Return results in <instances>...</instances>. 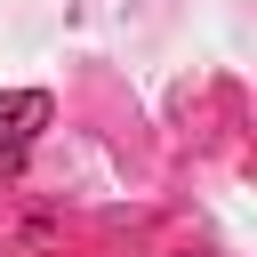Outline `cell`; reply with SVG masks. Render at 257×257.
I'll use <instances>...</instances> for the list:
<instances>
[{"label": "cell", "instance_id": "obj_1", "mask_svg": "<svg viewBox=\"0 0 257 257\" xmlns=\"http://www.w3.org/2000/svg\"><path fill=\"white\" fill-rule=\"evenodd\" d=\"M48 128V96L40 88H0V177L24 161V145Z\"/></svg>", "mask_w": 257, "mask_h": 257}]
</instances>
